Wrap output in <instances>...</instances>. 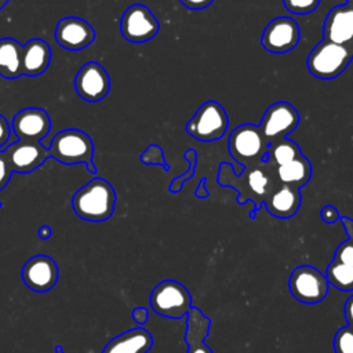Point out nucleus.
Returning <instances> with one entry per match:
<instances>
[{
	"label": "nucleus",
	"mask_w": 353,
	"mask_h": 353,
	"mask_svg": "<svg viewBox=\"0 0 353 353\" xmlns=\"http://www.w3.org/2000/svg\"><path fill=\"white\" fill-rule=\"evenodd\" d=\"M116 192L103 178L95 176L74 192L72 208L74 214L88 222H103L113 215Z\"/></svg>",
	"instance_id": "obj_1"
},
{
	"label": "nucleus",
	"mask_w": 353,
	"mask_h": 353,
	"mask_svg": "<svg viewBox=\"0 0 353 353\" xmlns=\"http://www.w3.org/2000/svg\"><path fill=\"white\" fill-rule=\"evenodd\" d=\"M47 149L57 161L66 165L84 164L91 174H97L92 163L94 143L87 132L77 128L62 130L54 135Z\"/></svg>",
	"instance_id": "obj_2"
},
{
	"label": "nucleus",
	"mask_w": 353,
	"mask_h": 353,
	"mask_svg": "<svg viewBox=\"0 0 353 353\" xmlns=\"http://www.w3.org/2000/svg\"><path fill=\"white\" fill-rule=\"evenodd\" d=\"M353 59V44H336L321 40L313 47L306 59L312 76L321 80H331L341 76Z\"/></svg>",
	"instance_id": "obj_3"
},
{
	"label": "nucleus",
	"mask_w": 353,
	"mask_h": 353,
	"mask_svg": "<svg viewBox=\"0 0 353 353\" xmlns=\"http://www.w3.org/2000/svg\"><path fill=\"white\" fill-rule=\"evenodd\" d=\"M229 127V117L216 101L204 102L186 123V132L197 141L212 142L221 139Z\"/></svg>",
	"instance_id": "obj_4"
},
{
	"label": "nucleus",
	"mask_w": 353,
	"mask_h": 353,
	"mask_svg": "<svg viewBox=\"0 0 353 353\" xmlns=\"http://www.w3.org/2000/svg\"><path fill=\"white\" fill-rule=\"evenodd\" d=\"M268 141L265 139L259 125L245 123L236 127L228 138V148L230 156L243 164V168L248 161H266Z\"/></svg>",
	"instance_id": "obj_5"
},
{
	"label": "nucleus",
	"mask_w": 353,
	"mask_h": 353,
	"mask_svg": "<svg viewBox=\"0 0 353 353\" xmlns=\"http://www.w3.org/2000/svg\"><path fill=\"white\" fill-rule=\"evenodd\" d=\"M152 309L168 319L186 317L192 307V296L188 288L176 280H164L159 283L150 294Z\"/></svg>",
	"instance_id": "obj_6"
},
{
	"label": "nucleus",
	"mask_w": 353,
	"mask_h": 353,
	"mask_svg": "<svg viewBox=\"0 0 353 353\" xmlns=\"http://www.w3.org/2000/svg\"><path fill=\"white\" fill-rule=\"evenodd\" d=\"M288 288L292 296L303 303H319L328 294V280L327 277L316 268L310 265H302L292 270Z\"/></svg>",
	"instance_id": "obj_7"
},
{
	"label": "nucleus",
	"mask_w": 353,
	"mask_h": 353,
	"mask_svg": "<svg viewBox=\"0 0 353 353\" xmlns=\"http://www.w3.org/2000/svg\"><path fill=\"white\" fill-rule=\"evenodd\" d=\"M160 29L154 14L143 4L130 6L120 18V32L127 41L145 43L152 40Z\"/></svg>",
	"instance_id": "obj_8"
},
{
	"label": "nucleus",
	"mask_w": 353,
	"mask_h": 353,
	"mask_svg": "<svg viewBox=\"0 0 353 353\" xmlns=\"http://www.w3.org/2000/svg\"><path fill=\"white\" fill-rule=\"evenodd\" d=\"M299 124L298 110L285 101L272 103L263 113L259 128L268 141L272 143L277 139L285 138Z\"/></svg>",
	"instance_id": "obj_9"
},
{
	"label": "nucleus",
	"mask_w": 353,
	"mask_h": 353,
	"mask_svg": "<svg viewBox=\"0 0 353 353\" xmlns=\"http://www.w3.org/2000/svg\"><path fill=\"white\" fill-rule=\"evenodd\" d=\"M301 39L299 25L291 17H276L263 29L261 44L272 54H284L296 47Z\"/></svg>",
	"instance_id": "obj_10"
},
{
	"label": "nucleus",
	"mask_w": 353,
	"mask_h": 353,
	"mask_svg": "<svg viewBox=\"0 0 353 353\" xmlns=\"http://www.w3.org/2000/svg\"><path fill=\"white\" fill-rule=\"evenodd\" d=\"M74 90L87 102L102 101L110 90V77L98 62L84 63L74 76Z\"/></svg>",
	"instance_id": "obj_11"
},
{
	"label": "nucleus",
	"mask_w": 353,
	"mask_h": 353,
	"mask_svg": "<svg viewBox=\"0 0 353 353\" xmlns=\"http://www.w3.org/2000/svg\"><path fill=\"white\" fill-rule=\"evenodd\" d=\"M21 277L29 290L34 292H47L52 290L58 281V265L51 256L37 254L25 262L21 270Z\"/></svg>",
	"instance_id": "obj_12"
},
{
	"label": "nucleus",
	"mask_w": 353,
	"mask_h": 353,
	"mask_svg": "<svg viewBox=\"0 0 353 353\" xmlns=\"http://www.w3.org/2000/svg\"><path fill=\"white\" fill-rule=\"evenodd\" d=\"M11 128L19 141L41 142L51 130V119L41 108H25L14 116Z\"/></svg>",
	"instance_id": "obj_13"
},
{
	"label": "nucleus",
	"mask_w": 353,
	"mask_h": 353,
	"mask_svg": "<svg viewBox=\"0 0 353 353\" xmlns=\"http://www.w3.org/2000/svg\"><path fill=\"white\" fill-rule=\"evenodd\" d=\"M57 43L68 51H80L95 40V30L85 19L79 17L62 18L54 30Z\"/></svg>",
	"instance_id": "obj_14"
},
{
	"label": "nucleus",
	"mask_w": 353,
	"mask_h": 353,
	"mask_svg": "<svg viewBox=\"0 0 353 353\" xmlns=\"http://www.w3.org/2000/svg\"><path fill=\"white\" fill-rule=\"evenodd\" d=\"M12 172L29 174L37 170L50 157L48 149L41 142L17 141L4 149Z\"/></svg>",
	"instance_id": "obj_15"
},
{
	"label": "nucleus",
	"mask_w": 353,
	"mask_h": 353,
	"mask_svg": "<svg viewBox=\"0 0 353 353\" xmlns=\"http://www.w3.org/2000/svg\"><path fill=\"white\" fill-rule=\"evenodd\" d=\"M323 39L336 44H353V0H345L327 14Z\"/></svg>",
	"instance_id": "obj_16"
},
{
	"label": "nucleus",
	"mask_w": 353,
	"mask_h": 353,
	"mask_svg": "<svg viewBox=\"0 0 353 353\" xmlns=\"http://www.w3.org/2000/svg\"><path fill=\"white\" fill-rule=\"evenodd\" d=\"M51 62V48L43 39H32L22 46L21 66L22 74L36 77L43 74Z\"/></svg>",
	"instance_id": "obj_17"
},
{
	"label": "nucleus",
	"mask_w": 353,
	"mask_h": 353,
	"mask_svg": "<svg viewBox=\"0 0 353 353\" xmlns=\"http://www.w3.org/2000/svg\"><path fill=\"white\" fill-rule=\"evenodd\" d=\"M153 346L152 334L142 328H131L110 339L102 353H148Z\"/></svg>",
	"instance_id": "obj_18"
},
{
	"label": "nucleus",
	"mask_w": 353,
	"mask_h": 353,
	"mask_svg": "<svg viewBox=\"0 0 353 353\" xmlns=\"http://www.w3.org/2000/svg\"><path fill=\"white\" fill-rule=\"evenodd\" d=\"M210 327L211 320L204 316L199 307L192 306L186 314L185 341L188 343V353H212L211 347L205 343Z\"/></svg>",
	"instance_id": "obj_19"
},
{
	"label": "nucleus",
	"mask_w": 353,
	"mask_h": 353,
	"mask_svg": "<svg viewBox=\"0 0 353 353\" xmlns=\"http://www.w3.org/2000/svg\"><path fill=\"white\" fill-rule=\"evenodd\" d=\"M301 201L302 196L299 188L290 185H281L263 200L268 212L276 218L283 219L294 216L299 210Z\"/></svg>",
	"instance_id": "obj_20"
},
{
	"label": "nucleus",
	"mask_w": 353,
	"mask_h": 353,
	"mask_svg": "<svg viewBox=\"0 0 353 353\" xmlns=\"http://www.w3.org/2000/svg\"><path fill=\"white\" fill-rule=\"evenodd\" d=\"M22 44L12 37L0 39V76L8 80L22 76Z\"/></svg>",
	"instance_id": "obj_21"
},
{
	"label": "nucleus",
	"mask_w": 353,
	"mask_h": 353,
	"mask_svg": "<svg viewBox=\"0 0 353 353\" xmlns=\"http://www.w3.org/2000/svg\"><path fill=\"white\" fill-rule=\"evenodd\" d=\"M277 175L279 179L283 182V185H290L294 188H302L305 186L310 176H312V164L301 154L299 157L277 167Z\"/></svg>",
	"instance_id": "obj_22"
},
{
	"label": "nucleus",
	"mask_w": 353,
	"mask_h": 353,
	"mask_svg": "<svg viewBox=\"0 0 353 353\" xmlns=\"http://www.w3.org/2000/svg\"><path fill=\"white\" fill-rule=\"evenodd\" d=\"M301 154L302 153L299 146L294 141L287 138H281L269 143L266 150V157L272 160L277 167L299 157Z\"/></svg>",
	"instance_id": "obj_23"
},
{
	"label": "nucleus",
	"mask_w": 353,
	"mask_h": 353,
	"mask_svg": "<svg viewBox=\"0 0 353 353\" xmlns=\"http://www.w3.org/2000/svg\"><path fill=\"white\" fill-rule=\"evenodd\" d=\"M328 284L341 291H353V266L334 261L327 268Z\"/></svg>",
	"instance_id": "obj_24"
},
{
	"label": "nucleus",
	"mask_w": 353,
	"mask_h": 353,
	"mask_svg": "<svg viewBox=\"0 0 353 353\" xmlns=\"http://www.w3.org/2000/svg\"><path fill=\"white\" fill-rule=\"evenodd\" d=\"M183 157L188 160L189 167H188V170H186L182 175H178V176L174 178L172 182L170 183L168 190L172 192V193H178V192L182 189L185 181H188V179H190V178L193 176L194 170H196V165H197V152H196L194 149H188V150L185 152Z\"/></svg>",
	"instance_id": "obj_25"
},
{
	"label": "nucleus",
	"mask_w": 353,
	"mask_h": 353,
	"mask_svg": "<svg viewBox=\"0 0 353 353\" xmlns=\"http://www.w3.org/2000/svg\"><path fill=\"white\" fill-rule=\"evenodd\" d=\"M141 163L146 164V165H160L163 167L165 171L170 170L167 161H165V157H164V152L161 149V146L156 145V143H152L149 145L141 154L139 157Z\"/></svg>",
	"instance_id": "obj_26"
},
{
	"label": "nucleus",
	"mask_w": 353,
	"mask_h": 353,
	"mask_svg": "<svg viewBox=\"0 0 353 353\" xmlns=\"http://www.w3.org/2000/svg\"><path fill=\"white\" fill-rule=\"evenodd\" d=\"M335 353H353V328L346 325L336 331L334 336Z\"/></svg>",
	"instance_id": "obj_27"
},
{
	"label": "nucleus",
	"mask_w": 353,
	"mask_h": 353,
	"mask_svg": "<svg viewBox=\"0 0 353 353\" xmlns=\"http://www.w3.org/2000/svg\"><path fill=\"white\" fill-rule=\"evenodd\" d=\"M248 186L250 189L258 194V196H265L268 192V186H269V178L268 175L263 172V170L261 168H254L251 170V172L248 174Z\"/></svg>",
	"instance_id": "obj_28"
},
{
	"label": "nucleus",
	"mask_w": 353,
	"mask_h": 353,
	"mask_svg": "<svg viewBox=\"0 0 353 353\" xmlns=\"http://www.w3.org/2000/svg\"><path fill=\"white\" fill-rule=\"evenodd\" d=\"M283 3L291 14L305 15L314 11L319 7L320 0H283Z\"/></svg>",
	"instance_id": "obj_29"
},
{
	"label": "nucleus",
	"mask_w": 353,
	"mask_h": 353,
	"mask_svg": "<svg viewBox=\"0 0 353 353\" xmlns=\"http://www.w3.org/2000/svg\"><path fill=\"white\" fill-rule=\"evenodd\" d=\"M334 261L353 266V239H347L338 245Z\"/></svg>",
	"instance_id": "obj_30"
},
{
	"label": "nucleus",
	"mask_w": 353,
	"mask_h": 353,
	"mask_svg": "<svg viewBox=\"0 0 353 353\" xmlns=\"http://www.w3.org/2000/svg\"><path fill=\"white\" fill-rule=\"evenodd\" d=\"M12 175V170L10 167V163L4 154V150H0V190L4 189V186L10 182Z\"/></svg>",
	"instance_id": "obj_31"
},
{
	"label": "nucleus",
	"mask_w": 353,
	"mask_h": 353,
	"mask_svg": "<svg viewBox=\"0 0 353 353\" xmlns=\"http://www.w3.org/2000/svg\"><path fill=\"white\" fill-rule=\"evenodd\" d=\"M320 216H321V219H323L325 223H334V222H336V221L341 218L339 211H338L334 205H325V207H323L321 211H320Z\"/></svg>",
	"instance_id": "obj_32"
},
{
	"label": "nucleus",
	"mask_w": 353,
	"mask_h": 353,
	"mask_svg": "<svg viewBox=\"0 0 353 353\" xmlns=\"http://www.w3.org/2000/svg\"><path fill=\"white\" fill-rule=\"evenodd\" d=\"M10 135H11L10 123L3 114H0V149L8 142Z\"/></svg>",
	"instance_id": "obj_33"
},
{
	"label": "nucleus",
	"mask_w": 353,
	"mask_h": 353,
	"mask_svg": "<svg viewBox=\"0 0 353 353\" xmlns=\"http://www.w3.org/2000/svg\"><path fill=\"white\" fill-rule=\"evenodd\" d=\"M212 1L214 0H179V3L189 10H204L211 6Z\"/></svg>",
	"instance_id": "obj_34"
},
{
	"label": "nucleus",
	"mask_w": 353,
	"mask_h": 353,
	"mask_svg": "<svg viewBox=\"0 0 353 353\" xmlns=\"http://www.w3.org/2000/svg\"><path fill=\"white\" fill-rule=\"evenodd\" d=\"M148 317H149V312H148L146 307L139 306V307H135L134 312H132V319H134V321H135L137 324H139V325L145 324V323L148 321Z\"/></svg>",
	"instance_id": "obj_35"
},
{
	"label": "nucleus",
	"mask_w": 353,
	"mask_h": 353,
	"mask_svg": "<svg viewBox=\"0 0 353 353\" xmlns=\"http://www.w3.org/2000/svg\"><path fill=\"white\" fill-rule=\"evenodd\" d=\"M343 314L347 321V325L353 328V295L349 296L343 305Z\"/></svg>",
	"instance_id": "obj_36"
},
{
	"label": "nucleus",
	"mask_w": 353,
	"mask_h": 353,
	"mask_svg": "<svg viewBox=\"0 0 353 353\" xmlns=\"http://www.w3.org/2000/svg\"><path fill=\"white\" fill-rule=\"evenodd\" d=\"M339 219L343 225V229L347 234V239H353V219L349 218V216H341Z\"/></svg>",
	"instance_id": "obj_37"
},
{
	"label": "nucleus",
	"mask_w": 353,
	"mask_h": 353,
	"mask_svg": "<svg viewBox=\"0 0 353 353\" xmlns=\"http://www.w3.org/2000/svg\"><path fill=\"white\" fill-rule=\"evenodd\" d=\"M205 181H207L205 178L201 179L200 183H199V186H197V189H196V192H194V194H196L199 199L208 197V190H207V188H205Z\"/></svg>",
	"instance_id": "obj_38"
},
{
	"label": "nucleus",
	"mask_w": 353,
	"mask_h": 353,
	"mask_svg": "<svg viewBox=\"0 0 353 353\" xmlns=\"http://www.w3.org/2000/svg\"><path fill=\"white\" fill-rule=\"evenodd\" d=\"M51 228L48 226V225H43V226H40L39 228V237L41 239V240H47V239H50L51 237Z\"/></svg>",
	"instance_id": "obj_39"
},
{
	"label": "nucleus",
	"mask_w": 353,
	"mask_h": 353,
	"mask_svg": "<svg viewBox=\"0 0 353 353\" xmlns=\"http://www.w3.org/2000/svg\"><path fill=\"white\" fill-rule=\"evenodd\" d=\"M7 1H8V0H0V10L7 4Z\"/></svg>",
	"instance_id": "obj_40"
},
{
	"label": "nucleus",
	"mask_w": 353,
	"mask_h": 353,
	"mask_svg": "<svg viewBox=\"0 0 353 353\" xmlns=\"http://www.w3.org/2000/svg\"><path fill=\"white\" fill-rule=\"evenodd\" d=\"M55 353H65V352L62 350L61 346H57V347H55Z\"/></svg>",
	"instance_id": "obj_41"
},
{
	"label": "nucleus",
	"mask_w": 353,
	"mask_h": 353,
	"mask_svg": "<svg viewBox=\"0 0 353 353\" xmlns=\"http://www.w3.org/2000/svg\"><path fill=\"white\" fill-rule=\"evenodd\" d=\"M1 205H3V204H1V201H0V208H1Z\"/></svg>",
	"instance_id": "obj_42"
}]
</instances>
